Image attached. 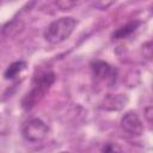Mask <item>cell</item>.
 <instances>
[{"mask_svg": "<svg viewBox=\"0 0 153 153\" xmlns=\"http://www.w3.org/2000/svg\"><path fill=\"white\" fill-rule=\"evenodd\" d=\"M24 30V22L20 18H13L2 27V35L6 38H13Z\"/></svg>", "mask_w": 153, "mask_h": 153, "instance_id": "5", "label": "cell"}, {"mask_svg": "<svg viewBox=\"0 0 153 153\" xmlns=\"http://www.w3.org/2000/svg\"><path fill=\"white\" fill-rule=\"evenodd\" d=\"M145 114H146V118H147V121L151 123V122H152V108L148 106V108L145 110Z\"/></svg>", "mask_w": 153, "mask_h": 153, "instance_id": "12", "label": "cell"}, {"mask_svg": "<svg viewBox=\"0 0 153 153\" xmlns=\"http://www.w3.org/2000/svg\"><path fill=\"white\" fill-rule=\"evenodd\" d=\"M121 128L126 133H128L130 135H135V136H139L143 133V124H142L139 115L134 111H128L122 116Z\"/></svg>", "mask_w": 153, "mask_h": 153, "instance_id": "4", "label": "cell"}, {"mask_svg": "<svg viewBox=\"0 0 153 153\" xmlns=\"http://www.w3.org/2000/svg\"><path fill=\"white\" fill-rule=\"evenodd\" d=\"M25 66H26V63L24 61H16V62L11 63L7 67V69L5 71V74H4L5 79H13V78H16L17 74L20 73L25 68Z\"/></svg>", "mask_w": 153, "mask_h": 153, "instance_id": "9", "label": "cell"}, {"mask_svg": "<svg viewBox=\"0 0 153 153\" xmlns=\"http://www.w3.org/2000/svg\"><path fill=\"white\" fill-rule=\"evenodd\" d=\"M79 2H76V1H66V0H63V1H57L56 2V5L62 10V11H66V10H71L73 6H76Z\"/></svg>", "mask_w": 153, "mask_h": 153, "instance_id": "10", "label": "cell"}, {"mask_svg": "<svg viewBox=\"0 0 153 153\" xmlns=\"http://www.w3.org/2000/svg\"><path fill=\"white\" fill-rule=\"evenodd\" d=\"M137 25H139V23H137V22H130V23H128V24H126V25L121 26L120 29H117V30L112 33V37H114V38H116V39L126 38V37H128L129 35H131V33L136 30Z\"/></svg>", "mask_w": 153, "mask_h": 153, "instance_id": "8", "label": "cell"}, {"mask_svg": "<svg viewBox=\"0 0 153 153\" xmlns=\"http://www.w3.org/2000/svg\"><path fill=\"white\" fill-rule=\"evenodd\" d=\"M102 153H121V151H120V148H118L117 145L109 143V145H106L104 147V149H103Z\"/></svg>", "mask_w": 153, "mask_h": 153, "instance_id": "11", "label": "cell"}, {"mask_svg": "<svg viewBox=\"0 0 153 153\" xmlns=\"http://www.w3.org/2000/svg\"><path fill=\"white\" fill-rule=\"evenodd\" d=\"M91 68H92V72L94 74V76L99 78V79H105V78H109L112 73H114V69L112 67L105 62V61H102V60H96L92 62L91 65Z\"/></svg>", "mask_w": 153, "mask_h": 153, "instance_id": "6", "label": "cell"}, {"mask_svg": "<svg viewBox=\"0 0 153 153\" xmlns=\"http://www.w3.org/2000/svg\"><path fill=\"white\" fill-rule=\"evenodd\" d=\"M48 126L39 118H31L23 124L22 135L29 142H41L48 135Z\"/></svg>", "mask_w": 153, "mask_h": 153, "instance_id": "3", "label": "cell"}, {"mask_svg": "<svg viewBox=\"0 0 153 153\" xmlns=\"http://www.w3.org/2000/svg\"><path fill=\"white\" fill-rule=\"evenodd\" d=\"M61 153H68V152H61Z\"/></svg>", "mask_w": 153, "mask_h": 153, "instance_id": "13", "label": "cell"}, {"mask_svg": "<svg viewBox=\"0 0 153 153\" xmlns=\"http://www.w3.org/2000/svg\"><path fill=\"white\" fill-rule=\"evenodd\" d=\"M76 20L73 17H61L48 25L44 31V38L51 44H59L73 33Z\"/></svg>", "mask_w": 153, "mask_h": 153, "instance_id": "2", "label": "cell"}, {"mask_svg": "<svg viewBox=\"0 0 153 153\" xmlns=\"http://www.w3.org/2000/svg\"><path fill=\"white\" fill-rule=\"evenodd\" d=\"M55 81V73L54 72H45L37 76L33 80L32 88L30 92L25 94V97L22 100V105L24 110H30L32 109L45 94V92L50 88V86Z\"/></svg>", "mask_w": 153, "mask_h": 153, "instance_id": "1", "label": "cell"}, {"mask_svg": "<svg viewBox=\"0 0 153 153\" xmlns=\"http://www.w3.org/2000/svg\"><path fill=\"white\" fill-rule=\"evenodd\" d=\"M127 98L123 94H109L103 100V108L106 110H121L126 104Z\"/></svg>", "mask_w": 153, "mask_h": 153, "instance_id": "7", "label": "cell"}]
</instances>
